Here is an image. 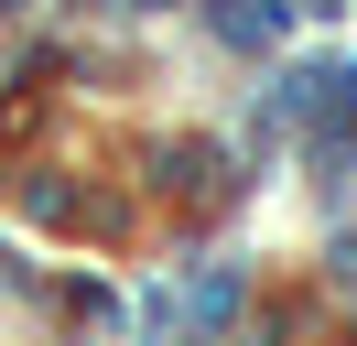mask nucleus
<instances>
[{
  "label": "nucleus",
  "instance_id": "nucleus-1",
  "mask_svg": "<svg viewBox=\"0 0 357 346\" xmlns=\"http://www.w3.org/2000/svg\"><path fill=\"white\" fill-rule=\"evenodd\" d=\"M282 108H314V151H357V65H314V76L282 86Z\"/></svg>",
  "mask_w": 357,
  "mask_h": 346
},
{
  "label": "nucleus",
  "instance_id": "nucleus-2",
  "mask_svg": "<svg viewBox=\"0 0 357 346\" xmlns=\"http://www.w3.org/2000/svg\"><path fill=\"white\" fill-rule=\"evenodd\" d=\"M217 33H227V43H271L282 11H271V0H217Z\"/></svg>",
  "mask_w": 357,
  "mask_h": 346
},
{
  "label": "nucleus",
  "instance_id": "nucleus-3",
  "mask_svg": "<svg viewBox=\"0 0 357 346\" xmlns=\"http://www.w3.org/2000/svg\"><path fill=\"white\" fill-rule=\"evenodd\" d=\"M0 11H11V0H0Z\"/></svg>",
  "mask_w": 357,
  "mask_h": 346
}]
</instances>
